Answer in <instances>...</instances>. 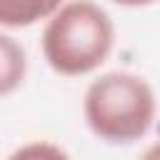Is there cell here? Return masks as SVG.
<instances>
[{"label": "cell", "instance_id": "4", "mask_svg": "<svg viewBox=\"0 0 160 160\" xmlns=\"http://www.w3.org/2000/svg\"><path fill=\"white\" fill-rule=\"evenodd\" d=\"M2 95H8L25 75V52L12 42V38L2 35Z\"/></svg>", "mask_w": 160, "mask_h": 160}, {"label": "cell", "instance_id": "1", "mask_svg": "<svg viewBox=\"0 0 160 160\" xmlns=\"http://www.w3.org/2000/svg\"><path fill=\"white\" fill-rule=\"evenodd\" d=\"M112 40L115 28L110 15L90 0H72L48 20L42 30V55L55 72L78 78L105 62Z\"/></svg>", "mask_w": 160, "mask_h": 160}, {"label": "cell", "instance_id": "2", "mask_svg": "<svg viewBox=\"0 0 160 160\" xmlns=\"http://www.w3.org/2000/svg\"><path fill=\"white\" fill-rule=\"evenodd\" d=\"M88 128L105 142L140 140L155 120V92L132 72H105L90 82L82 100Z\"/></svg>", "mask_w": 160, "mask_h": 160}, {"label": "cell", "instance_id": "7", "mask_svg": "<svg viewBox=\"0 0 160 160\" xmlns=\"http://www.w3.org/2000/svg\"><path fill=\"white\" fill-rule=\"evenodd\" d=\"M112 2H118V5H128V8H138V5H148V2H152V0H112Z\"/></svg>", "mask_w": 160, "mask_h": 160}, {"label": "cell", "instance_id": "3", "mask_svg": "<svg viewBox=\"0 0 160 160\" xmlns=\"http://www.w3.org/2000/svg\"><path fill=\"white\" fill-rule=\"evenodd\" d=\"M62 8V0H0V25L30 28L45 18H52Z\"/></svg>", "mask_w": 160, "mask_h": 160}, {"label": "cell", "instance_id": "6", "mask_svg": "<svg viewBox=\"0 0 160 160\" xmlns=\"http://www.w3.org/2000/svg\"><path fill=\"white\" fill-rule=\"evenodd\" d=\"M140 160H160V142H155L152 148H148L145 155H142Z\"/></svg>", "mask_w": 160, "mask_h": 160}, {"label": "cell", "instance_id": "5", "mask_svg": "<svg viewBox=\"0 0 160 160\" xmlns=\"http://www.w3.org/2000/svg\"><path fill=\"white\" fill-rule=\"evenodd\" d=\"M8 160H70V158H68V152L60 150L58 145L38 140V142H28V145L18 148Z\"/></svg>", "mask_w": 160, "mask_h": 160}]
</instances>
